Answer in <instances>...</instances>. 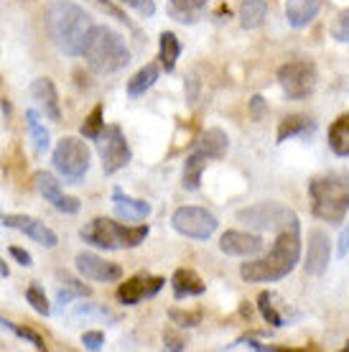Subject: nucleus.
Listing matches in <instances>:
<instances>
[{
    "label": "nucleus",
    "instance_id": "1",
    "mask_svg": "<svg viewBox=\"0 0 349 352\" xmlns=\"http://www.w3.org/2000/svg\"><path fill=\"white\" fill-rule=\"evenodd\" d=\"M301 258V222L293 214L286 228L278 230V240L265 258H258L253 263H243L240 276L247 283H271L286 278L296 268Z\"/></svg>",
    "mask_w": 349,
    "mask_h": 352
},
{
    "label": "nucleus",
    "instance_id": "2",
    "mask_svg": "<svg viewBox=\"0 0 349 352\" xmlns=\"http://www.w3.org/2000/svg\"><path fill=\"white\" fill-rule=\"evenodd\" d=\"M46 34L52 44L67 56H79L87 41V34L92 28V21L77 3L69 0H54L44 13Z\"/></svg>",
    "mask_w": 349,
    "mask_h": 352
},
{
    "label": "nucleus",
    "instance_id": "3",
    "mask_svg": "<svg viewBox=\"0 0 349 352\" xmlns=\"http://www.w3.org/2000/svg\"><path fill=\"white\" fill-rule=\"evenodd\" d=\"M311 212L319 220L339 225L349 212V174H326L308 182Z\"/></svg>",
    "mask_w": 349,
    "mask_h": 352
},
{
    "label": "nucleus",
    "instance_id": "4",
    "mask_svg": "<svg viewBox=\"0 0 349 352\" xmlns=\"http://www.w3.org/2000/svg\"><path fill=\"white\" fill-rule=\"evenodd\" d=\"M82 56L87 59V64L100 74H113L128 67L131 62V52L122 41L120 34H115L113 28L107 26H92L82 49Z\"/></svg>",
    "mask_w": 349,
    "mask_h": 352
},
{
    "label": "nucleus",
    "instance_id": "5",
    "mask_svg": "<svg viewBox=\"0 0 349 352\" xmlns=\"http://www.w3.org/2000/svg\"><path fill=\"white\" fill-rule=\"evenodd\" d=\"M148 225H120L107 217H95L87 228H82V240L95 248L105 250H125V248H138L148 238Z\"/></svg>",
    "mask_w": 349,
    "mask_h": 352
},
{
    "label": "nucleus",
    "instance_id": "6",
    "mask_svg": "<svg viewBox=\"0 0 349 352\" xmlns=\"http://www.w3.org/2000/svg\"><path fill=\"white\" fill-rule=\"evenodd\" d=\"M229 148V138L225 131H219V128H210V131L204 133L196 143V148L186 156V164H183V189H189V192H196L201 184V171L204 166L210 164L212 159H222Z\"/></svg>",
    "mask_w": 349,
    "mask_h": 352
},
{
    "label": "nucleus",
    "instance_id": "7",
    "mask_svg": "<svg viewBox=\"0 0 349 352\" xmlns=\"http://www.w3.org/2000/svg\"><path fill=\"white\" fill-rule=\"evenodd\" d=\"M52 161H54V168L67 182L79 184L89 171V148L85 146V141H79L74 135H67V138H61L56 143Z\"/></svg>",
    "mask_w": 349,
    "mask_h": 352
},
{
    "label": "nucleus",
    "instance_id": "8",
    "mask_svg": "<svg viewBox=\"0 0 349 352\" xmlns=\"http://www.w3.org/2000/svg\"><path fill=\"white\" fill-rule=\"evenodd\" d=\"M97 151H100V159H102V171L107 176L117 174L133 159L131 146L125 141V133H122L120 125H105L102 128V133L97 135Z\"/></svg>",
    "mask_w": 349,
    "mask_h": 352
},
{
    "label": "nucleus",
    "instance_id": "9",
    "mask_svg": "<svg viewBox=\"0 0 349 352\" xmlns=\"http://www.w3.org/2000/svg\"><path fill=\"white\" fill-rule=\"evenodd\" d=\"M171 225L179 235L194 240H210L219 228L217 217L204 207H179L171 217Z\"/></svg>",
    "mask_w": 349,
    "mask_h": 352
},
{
    "label": "nucleus",
    "instance_id": "10",
    "mask_svg": "<svg viewBox=\"0 0 349 352\" xmlns=\"http://www.w3.org/2000/svg\"><path fill=\"white\" fill-rule=\"evenodd\" d=\"M278 85L289 100H306L316 87V67L306 59L283 64L278 69Z\"/></svg>",
    "mask_w": 349,
    "mask_h": 352
},
{
    "label": "nucleus",
    "instance_id": "11",
    "mask_svg": "<svg viewBox=\"0 0 349 352\" xmlns=\"http://www.w3.org/2000/svg\"><path fill=\"white\" fill-rule=\"evenodd\" d=\"M293 217V212L280 207L275 202H260L255 207H247V210L237 212V220H243L245 225L250 228H260V230H280L289 225V220Z\"/></svg>",
    "mask_w": 349,
    "mask_h": 352
},
{
    "label": "nucleus",
    "instance_id": "12",
    "mask_svg": "<svg viewBox=\"0 0 349 352\" xmlns=\"http://www.w3.org/2000/svg\"><path fill=\"white\" fill-rule=\"evenodd\" d=\"M34 184L38 189V194L44 197L46 202L52 204L54 210L64 212V214H77L79 212V199L77 197H67V194L61 192L59 182H56V176L49 174V171H36L34 174Z\"/></svg>",
    "mask_w": 349,
    "mask_h": 352
},
{
    "label": "nucleus",
    "instance_id": "13",
    "mask_svg": "<svg viewBox=\"0 0 349 352\" xmlns=\"http://www.w3.org/2000/svg\"><path fill=\"white\" fill-rule=\"evenodd\" d=\"M164 283L166 281L161 276H133V278L117 286V301L125 307H135L143 299L156 296L158 291L164 289Z\"/></svg>",
    "mask_w": 349,
    "mask_h": 352
},
{
    "label": "nucleus",
    "instance_id": "14",
    "mask_svg": "<svg viewBox=\"0 0 349 352\" xmlns=\"http://www.w3.org/2000/svg\"><path fill=\"white\" fill-rule=\"evenodd\" d=\"M74 265H77V271L89 278V281H102V283H110V281H120L122 278V268L113 261H105V258L95 256V253H77L74 258Z\"/></svg>",
    "mask_w": 349,
    "mask_h": 352
},
{
    "label": "nucleus",
    "instance_id": "15",
    "mask_svg": "<svg viewBox=\"0 0 349 352\" xmlns=\"http://www.w3.org/2000/svg\"><path fill=\"white\" fill-rule=\"evenodd\" d=\"M3 225L18 230V232H23V235H28V238L36 240L38 245H44V248L59 245L56 232H54L52 228H46L44 222L36 220V217H28V214H3Z\"/></svg>",
    "mask_w": 349,
    "mask_h": 352
},
{
    "label": "nucleus",
    "instance_id": "16",
    "mask_svg": "<svg viewBox=\"0 0 349 352\" xmlns=\"http://www.w3.org/2000/svg\"><path fill=\"white\" fill-rule=\"evenodd\" d=\"M262 238L260 235H250V232H240V230H227L222 238H219V250L227 253V256L237 258H250L258 256L262 250Z\"/></svg>",
    "mask_w": 349,
    "mask_h": 352
},
{
    "label": "nucleus",
    "instance_id": "17",
    "mask_svg": "<svg viewBox=\"0 0 349 352\" xmlns=\"http://www.w3.org/2000/svg\"><path fill=\"white\" fill-rule=\"evenodd\" d=\"M329 238L322 230H311L308 235V253H306V273L308 276H324V271L329 268Z\"/></svg>",
    "mask_w": 349,
    "mask_h": 352
},
{
    "label": "nucleus",
    "instance_id": "18",
    "mask_svg": "<svg viewBox=\"0 0 349 352\" xmlns=\"http://www.w3.org/2000/svg\"><path fill=\"white\" fill-rule=\"evenodd\" d=\"M31 97L36 100V105L41 107V113L54 120V123H59L61 120V107H59V92L54 87V82L49 77H38L34 80L31 85Z\"/></svg>",
    "mask_w": 349,
    "mask_h": 352
},
{
    "label": "nucleus",
    "instance_id": "19",
    "mask_svg": "<svg viewBox=\"0 0 349 352\" xmlns=\"http://www.w3.org/2000/svg\"><path fill=\"white\" fill-rule=\"evenodd\" d=\"M176 299H192V296H201L207 291V283L201 281V276L192 268H179L171 278Z\"/></svg>",
    "mask_w": 349,
    "mask_h": 352
},
{
    "label": "nucleus",
    "instance_id": "20",
    "mask_svg": "<svg viewBox=\"0 0 349 352\" xmlns=\"http://www.w3.org/2000/svg\"><path fill=\"white\" fill-rule=\"evenodd\" d=\"M113 204H115V214L122 217V220L138 222V220H146V217L150 214L148 202L135 199V197H128V194H122L120 189H115L113 192Z\"/></svg>",
    "mask_w": 349,
    "mask_h": 352
},
{
    "label": "nucleus",
    "instance_id": "21",
    "mask_svg": "<svg viewBox=\"0 0 349 352\" xmlns=\"http://www.w3.org/2000/svg\"><path fill=\"white\" fill-rule=\"evenodd\" d=\"M324 0H289L286 3V18L293 28H306L322 10Z\"/></svg>",
    "mask_w": 349,
    "mask_h": 352
},
{
    "label": "nucleus",
    "instance_id": "22",
    "mask_svg": "<svg viewBox=\"0 0 349 352\" xmlns=\"http://www.w3.org/2000/svg\"><path fill=\"white\" fill-rule=\"evenodd\" d=\"M181 56V41L174 31H164L161 38H158V59H161V67L166 72L176 69V62Z\"/></svg>",
    "mask_w": 349,
    "mask_h": 352
},
{
    "label": "nucleus",
    "instance_id": "23",
    "mask_svg": "<svg viewBox=\"0 0 349 352\" xmlns=\"http://www.w3.org/2000/svg\"><path fill=\"white\" fill-rule=\"evenodd\" d=\"M316 123L311 118H306V115H289V118H283L278 125V143L283 141H291V138H296V135H308V133H314Z\"/></svg>",
    "mask_w": 349,
    "mask_h": 352
},
{
    "label": "nucleus",
    "instance_id": "24",
    "mask_svg": "<svg viewBox=\"0 0 349 352\" xmlns=\"http://www.w3.org/2000/svg\"><path fill=\"white\" fill-rule=\"evenodd\" d=\"M329 148L337 156H349V113L339 115L329 128Z\"/></svg>",
    "mask_w": 349,
    "mask_h": 352
},
{
    "label": "nucleus",
    "instance_id": "25",
    "mask_svg": "<svg viewBox=\"0 0 349 352\" xmlns=\"http://www.w3.org/2000/svg\"><path fill=\"white\" fill-rule=\"evenodd\" d=\"M207 3L210 0H171L168 3V10H171V16L176 21H181V23H196L199 16L204 13L207 8Z\"/></svg>",
    "mask_w": 349,
    "mask_h": 352
},
{
    "label": "nucleus",
    "instance_id": "26",
    "mask_svg": "<svg viewBox=\"0 0 349 352\" xmlns=\"http://www.w3.org/2000/svg\"><path fill=\"white\" fill-rule=\"evenodd\" d=\"M268 18V3L265 0H247L240 8V26L253 31V28H260Z\"/></svg>",
    "mask_w": 349,
    "mask_h": 352
},
{
    "label": "nucleus",
    "instance_id": "27",
    "mask_svg": "<svg viewBox=\"0 0 349 352\" xmlns=\"http://www.w3.org/2000/svg\"><path fill=\"white\" fill-rule=\"evenodd\" d=\"M158 74H161L158 64H146L143 69H138L131 80H128V95H131V97L146 95V89H150L153 85H156Z\"/></svg>",
    "mask_w": 349,
    "mask_h": 352
},
{
    "label": "nucleus",
    "instance_id": "28",
    "mask_svg": "<svg viewBox=\"0 0 349 352\" xmlns=\"http://www.w3.org/2000/svg\"><path fill=\"white\" fill-rule=\"evenodd\" d=\"M26 128L31 133L36 153H46L49 151V131L44 128V123H41V118H38L36 110H26Z\"/></svg>",
    "mask_w": 349,
    "mask_h": 352
},
{
    "label": "nucleus",
    "instance_id": "29",
    "mask_svg": "<svg viewBox=\"0 0 349 352\" xmlns=\"http://www.w3.org/2000/svg\"><path fill=\"white\" fill-rule=\"evenodd\" d=\"M258 309H260L262 319H265L268 324H273V327H283V324H286L283 314H280L278 309H275V296H273V294H268V291H262V294H260V299H258Z\"/></svg>",
    "mask_w": 349,
    "mask_h": 352
},
{
    "label": "nucleus",
    "instance_id": "30",
    "mask_svg": "<svg viewBox=\"0 0 349 352\" xmlns=\"http://www.w3.org/2000/svg\"><path fill=\"white\" fill-rule=\"evenodd\" d=\"M102 115H105V107H102V105L92 107V113L87 115V120L82 123V135H85V138H89V141H97V135H100V133H102V128H105Z\"/></svg>",
    "mask_w": 349,
    "mask_h": 352
},
{
    "label": "nucleus",
    "instance_id": "31",
    "mask_svg": "<svg viewBox=\"0 0 349 352\" xmlns=\"http://www.w3.org/2000/svg\"><path fill=\"white\" fill-rule=\"evenodd\" d=\"M0 327H5V329H10L16 337H21V340H26L28 344H34L36 350H46L44 344V337L38 335V332H34L31 327H21V324H13V322H8V319L0 317Z\"/></svg>",
    "mask_w": 349,
    "mask_h": 352
},
{
    "label": "nucleus",
    "instance_id": "32",
    "mask_svg": "<svg viewBox=\"0 0 349 352\" xmlns=\"http://www.w3.org/2000/svg\"><path fill=\"white\" fill-rule=\"evenodd\" d=\"M26 301L31 304L36 314H41V317H49L52 314V307H49V299H46L44 289L38 286V283H31L26 289Z\"/></svg>",
    "mask_w": 349,
    "mask_h": 352
},
{
    "label": "nucleus",
    "instance_id": "33",
    "mask_svg": "<svg viewBox=\"0 0 349 352\" xmlns=\"http://www.w3.org/2000/svg\"><path fill=\"white\" fill-rule=\"evenodd\" d=\"M74 296H89V289L82 286V283H77L74 278H64V289L56 291V304H59V307H67Z\"/></svg>",
    "mask_w": 349,
    "mask_h": 352
},
{
    "label": "nucleus",
    "instance_id": "34",
    "mask_svg": "<svg viewBox=\"0 0 349 352\" xmlns=\"http://www.w3.org/2000/svg\"><path fill=\"white\" fill-rule=\"evenodd\" d=\"M168 317L179 327H196L201 322V311H179V309H171Z\"/></svg>",
    "mask_w": 349,
    "mask_h": 352
},
{
    "label": "nucleus",
    "instance_id": "35",
    "mask_svg": "<svg viewBox=\"0 0 349 352\" xmlns=\"http://www.w3.org/2000/svg\"><path fill=\"white\" fill-rule=\"evenodd\" d=\"M74 317H85V319H92V317H97V319H110V322H115V314H110L107 309H102V307H92V304H79L77 307V311H74Z\"/></svg>",
    "mask_w": 349,
    "mask_h": 352
},
{
    "label": "nucleus",
    "instance_id": "36",
    "mask_svg": "<svg viewBox=\"0 0 349 352\" xmlns=\"http://www.w3.org/2000/svg\"><path fill=\"white\" fill-rule=\"evenodd\" d=\"M122 6H128V8H133L138 16L143 18H153L156 16V3L153 0H120Z\"/></svg>",
    "mask_w": 349,
    "mask_h": 352
},
{
    "label": "nucleus",
    "instance_id": "37",
    "mask_svg": "<svg viewBox=\"0 0 349 352\" xmlns=\"http://www.w3.org/2000/svg\"><path fill=\"white\" fill-rule=\"evenodd\" d=\"M82 344L87 347V350H102V344H105V335L102 332H85L82 335Z\"/></svg>",
    "mask_w": 349,
    "mask_h": 352
},
{
    "label": "nucleus",
    "instance_id": "38",
    "mask_svg": "<svg viewBox=\"0 0 349 352\" xmlns=\"http://www.w3.org/2000/svg\"><path fill=\"white\" fill-rule=\"evenodd\" d=\"M334 38L337 41H349V10L339 16V26L334 28Z\"/></svg>",
    "mask_w": 349,
    "mask_h": 352
},
{
    "label": "nucleus",
    "instance_id": "39",
    "mask_svg": "<svg viewBox=\"0 0 349 352\" xmlns=\"http://www.w3.org/2000/svg\"><path fill=\"white\" fill-rule=\"evenodd\" d=\"M235 347H250V350H258V352H265L271 350L268 344H260L258 340H253V337H240L235 344H229V350H235Z\"/></svg>",
    "mask_w": 349,
    "mask_h": 352
},
{
    "label": "nucleus",
    "instance_id": "40",
    "mask_svg": "<svg viewBox=\"0 0 349 352\" xmlns=\"http://www.w3.org/2000/svg\"><path fill=\"white\" fill-rule=\"evenodd\" d=\"M10 256L16 258L18 263L23 265V268H31V265H34V258H31V253H28V250H23V248L10 245Z\"/></svg>",
    "mask_w": 349,
    "mask_h": 352
},
{
    "label": "nucleus",
    "instance_id": "41",
    "mask_svg": "<svg viewBox=\"0 0 349 352\" xmlns=\"http://www.w3.org/2000/svg\"><path fill=\"white\" fill-rule=\"evenodd\" d=\"M97 6H100V8H105L107 13H110V16L113 18H117V21H120V23H125V26H131V23H128V16H125V13H122V10H117L113 6V3H110V0H95Z\"/></svg>",
    "mask_w": 349,
    "mask_h": 352
},
{
    "label": "nucleus",
    "instance_id": "42",
    "mask_svg": "<svg viewBox=\"0 0 349 352\" xmlns=\"http://www.w3.org/2000/svg\"><path fill=\"white\" fill-rule=\"evenodd\" d=\"M164 342H166V350H186V342L171 332H164Z\"/></svg>",
    "mask_w": 349,
    "mask_h": 352
},
{
    "label": "nucleus",
    "instance_id": "43",
    "mask_svg": "<svg viewBox=\"0 0 349 352\" xmlns=\"http://www.w3.org/2000/svg\"><path fill=\"white\" fill-rule=\"evenodd\" d=\"M250 110H253V118H255V120H260L262 115H265V102H262L260 95H255L253 100H250Z\"/></svg>",
    "mask_w": 349,
    "mask_h": 352
},
{
    "label": "nucleus",
    "instance_id": "44",
    "mask_svg": "<svg viewBox=\"0 0 349 352\" xmlns=\"http://www.w3.org/2000/svg\"><path fill=\"white\" fill-rule=\"evenodd\" d=\"M347 250H349V228H344V232H341V238H339V258L347 256Z\"/></svg>",
    "mask_w": 349,
    "mask_h": 352
},
{
    "label": "nucleus",
    "instance_id": "45",
    "mask_svg": "<svg viewBox=\"0 0 349 352\" xmlns=\"http://www.w3.org/2000/svg\"><path fill=\"white\" fill-rule=\"evenodd\" d=\"M0 276H3V278H8V276H10V268H8V263H5L3 258H0Z\"/></svg>",
    "mask_w": 349,
    "mask_h": 352
}]
</instances>
